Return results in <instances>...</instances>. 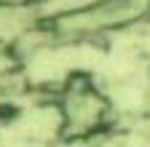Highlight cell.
<instances>
[{
    "label": "cell",
    "mask_w": 150,
    "mask_h": 147,
    "mask_svg": "<svg viewBox=\"0 0 150 147\" xmlns=\"http://www.w3.org/2000/svg\"><path fill=\"white\" fill-rule=\"evenodd\" d=\"M150 19V0H88L54 16H46V27L54 43L97 40L121 35L129 27Z\"/></svg>",
    "instance_id": "cell-1"
}]
</instances>
